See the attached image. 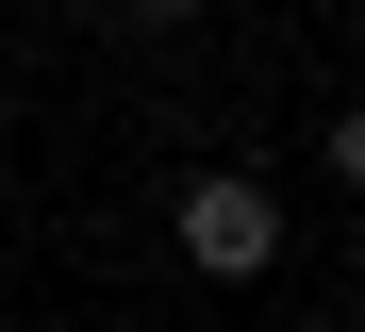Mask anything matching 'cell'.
Instances as JSON below:
<instances>
[{"label": "cell", "mask_w": 365, "mask_h": 332, "mask_svg": "<svg viewBox=\"0 0 365 332\" xmlns=\"http://www.w3.org/2000/svg\"><path fill=\"white\" fill-rule=\"evenodd\" d=\"M166 249L200 266V283H266V266H282V199H266V166H182Z\"/></svg>", "instance_id": "cell-1"}, {"label": "cell", "mask_w": 365, "mask_h": 332, "mask_svg": "<svg viewBox=\"0 0 365 332\" xmlns=\"http://www.w3.org/2000/svg\"><path fill=\"white\" fill-rule=\"evenodd\" d=\"M316 166H332L349 199H365V100H332V116H316Z\"/></svg>", "instance_id": "cell-2"}, {"label": "cell", "mask_w": 365, "mask_h": 332, "mask_svg": "<svg viewBox=\"0 0 365 332\" xmlns=\"http://www.w3.org/2000/svg\"><path fill=\"white\" fill-rule=\"evenodd\" d=\"M133 17H150V34H200V17H216V0H133Z\"/></svg>", "instance_id": "cell-3"}]
</instances>
